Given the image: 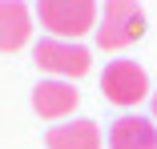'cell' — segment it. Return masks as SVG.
Wrapping results in <instances>:
<instances>
[{
  "label": "cell",
  "instance_id": "6da1fadb",
  "mask_svg": "<svg viewBox=\"0 0 157 149\" xmlns=\"http://www.w3.org/2000/svg\"><path fill=\"white\" fill-rule=\"evenodd\" d=\"M141 32H145V12L137 0H105V12L97 24V44L105 52H117L125 44L141 40Z\"/></svg>",
  "mask_w": 157,
  "mask_h": 149
},
{
  "label": "cell",
  "instance_id": "7a4b0ae2",
  "mask_svg": "<svg viewBox=\"0 0 157 149\" xmlns=\"http://www.w3.org/2000/svg\"><path fill=\"white\" fill-rule=\"evenodd\" d=\"M36 16L52 36H85L97 24V0H36Z\"/></svg>",
  "mask_w": 157,
  "mask_h": 149
},
{
  "label": "cell",
  "instance_id": "3957f363",
  "mask_svg": "<svg viewBox=\"0 0 157 149\" xmlns=\"http://www.w3.org/2000/svg\"><path fill=\"white\" fill-rule=\"evenodd\" d=\"M101 93H105V101H113L121 109H133L149 97V77L137 61H109L101 73Z\"/></svg>",
  "mask_w": 157,
  "mask_h": 149
},
{
  "label": "cell",
  "instance_id": "277c9868",
  "mask_svg": "<svg viewBox=\"0 0 157 149\" xmlns=\"http://www.w3.org/2000/svg\"><path fill=\"white\" fill-rule=\"evenodd\" d=\"M33 61L44 69V73H56V77H85L89 73V52L81 44H69L60 36H44L36 48H33Z\"/></svg>",
  "mask_w": 157,
  "mask_h": 149
},
{
  "label": "cell",
  "instance_id": "5b68a950",
  "mask_svg": "<svg viewBox=\"0 0 157 149\" xmlns=\"http://www.w3.org/2000/svg\"><path fill=\"white\" fill-rule=\"evenodd\" d=\"M77 101H81V93H77L69 81H40V85L33 89V109H36L40 117H48V121L69 117V113L77 109Z\"/></svg>",
  "mask_w": 157,
  "mask_h": 149
},
{
  "label": "cell",
  "instance_id": "8992f818",
  "mask_svg": "<svg viewBox=\"0 0 157 149\" xmlns=\"http://www.w3.org/2000/svg\"><path fill=\"white\" fill-rule=\"evenodd\" d=\"M109 149H157V125L137 113H125L109 125Z\"/></svg>",
  "mask_w": 157,
  "mask_h": 149
},
{
  "label": "cell",
  "instance_id": "52a82bcc",
  "mask_svg": "<svg viewBox=\"0 0 157 149\" xmlns=\"http://www.w3.org/2000/svg\"><path fill=\"white\" fill-rule=\"evenodd\" d=\"M44 145L48 149H101V125L81 117V121H65V125H52L44 133Z\"/></svg>",
  "mask_w": 157,
  "mask_h": 149
},
{
  "label": "cell",
  "instance_id": "ba28073f",
  "mask_svg": "<svg viewBox=\"0 0 157 149\" xmlns=\"http://www.w3.org/2000/svg\"><path fill=\"white\" fill-rule=\"evenodd\" d=\"M33 36V16L20 0H0V52H16Z\"/></svg>",
  "mask_w": 157,
  "mask_h": 149
},
{
  "label": "cell",
  "instance_id": "9c48e42d",
  "mask_svg": "<svg viewBox=\"0 0 157 149\" xmlns=\"http://www.w3.org/2000/svg\"><path fill=\"white\" fill-rule=\"evenodd\" d=\"M149 105H153V125H157V93H149Z\"/></svg>",
  "mask_w": 157,
  "mask_h": 149
}]
</instances>
